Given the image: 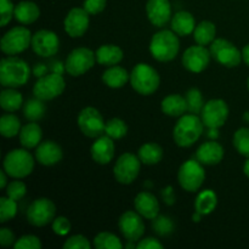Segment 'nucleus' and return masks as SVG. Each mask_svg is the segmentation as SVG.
Returning a JSON list of instances; mask_svg holds the SVG:
<instances>
[{
  "label": "nucleus",
  "mask_w": 249,
  "mask_h": 249,
  "mask_svg": "<svg viewBox=\"0 0 249 249\" xmlns=\"http://www.w3.org/2000/svg\"><path fill=\"white\" fill-rule=\"evenodd\" d=\"M31 75V68L22 58H2L0 62V83L5 88H18L27 84Z\"/></svg>",
  "instance_id": "1"
},
{
  "label": "nucleus",
  "mask_w": 249,
  "mask_h": 249,
  "mask_svg": "<svg viewBox=\"0 0 249 249\" xmlns=\"http://www.w3.org/2000/svg\"><path fill=\"white\" fill-rule=\"evenodd\" d=\"M203 128V122L197 114H184L180 117L173 130L175 143L180 147H190L201 138Z\"/></svg>",
  "instance_id": "2"
},
{
  "label": "nucleus",
  "mask_w": 249,
  "mask_h": 249,
  "mask_svg": "<svg viewBox=\"0 0 249 249\" xmlns=\"http://www.w3.org/2000/svg\"><path fill=\"white\" fill-rule=\"evenodd\" d=\"M180 41L173 31L163 29L153 34L150 43V51L153 58L160 62H169L177 57Z\"/></svg>",
  "instance_id": "3"
},
{
  "label": "nucleus",
  "mask_w": 249,
  "mask_h": 249,
  "mask_svg": "<svg viewBox=\"0 0 249 249\" xmlns=\"http://www.w3.org/2000/svg\"><path fill=\"white\" fill-rule=\"evenodd\" d=\"M130 83L133 89L141 95H152L160 83V74L150 65L139 63L130 73Z\"/></svg>",
  "instance_id": "4"
},
{
  "label": "nucleus",
  "mask_w": 249,
  "mask_h": 249,
  "mask_svg": "<svg viewBox=\"0 0 249 249\" xmlns=\"http://www.w3.org/2000/svg\"><path fill=\"white\" fill-rule=\"evenodd\" d=\"M34 158L27 150L16 148L5 156L4 170L15 179L26 178L33 172Z\"/></svg>",
  "instance_id": "5"
},
{
  "label": "nucleus",
  "mask_w": 249,
  "mask_h": 249,
  "mask_svg": "<svg viewBox=\"0 0 249 249\" xmlns=\"http://www.w3.org/2000/svg\"><path fill=\"white\" fill-rule=\"evenodd\" d=\"M204 179H206V172L202 167V163L197 160H190L185 162L178 172L180 186L187 192L198 191Z\"/></svg>",
  "instance_id": "6"
},
{
  "label": "nucleus",
  "mask_w": 249,
  "mask_h": 249,
  "mask_svg": "<svg viewBox=\"0 0 249 249\" xmlns=\"http://www.w3.org/2000/svg\"><path fill=\"white\" fill-rule=\"evenodd\" d=\"M31 31L26 27L17 26L7 31L1 38L0 48L6 55H17L23 53L32 44Z\"/></svg>",
  "instance_id": "7"
},
{
  "label": "nucleus",
  "mask_w": 249,
  "mask_h": 249,
  "mask_svg": "<svg viewBox=\"0 0 249 249\" xmlns=\"http://www.w3.org/2000/svg\"><path fill=\"white\" fill-rule=\"evenodd\" d=\"M209 51H211L212 57H214L216 62L229 68L237 67L243 60L242 51L238 50L231 41L223 38L214 39L213 43L211 44Z\"/></svg>",
  "instance_id": "8"
},
{
  "label": "nucleus",
  "mask_w": 249,
  "mask_h": 249,
  "mask_svg": "<svg viewBox=\"0 0 249 249\" xmlns=\"http://www.w3.org/2000/svg\"><path fill=\"white\" fill-rule=\"evenodd\" d=\"M65 88L66 83L62 74L53 72L50 74H45L38 78L33 87V94L34 96L43 101H50V100L60 96Z\"/></svg>",
  "instance_id": "9"
},
{
  "label": "nucleus",
  "mask_w": 249,
  "mask_h": 249,
  "mask_svg": "<svg viewBox=\"0 0 249 249\" xmlns=\"http://www.w3.org/2000/svg\"><path fill=\"white\" fill-rule=\"evenodd\" d=\"M96 62V53L88 48H77L66 60V71L72 77H79L91 70Z\"/></svg>",
  "instance_id": "10"
},
{
  "label": "nucleus",
  "mask_w": 249,
  "mask_h": 249,
  "mask_svg": "<svg viewBox=\"0 0 249 249\" xmlns=\"http://www.w3.org/2000/svg\"><path fill=\"white\" fill-rule=\"evenodd\" d=\"M56 214V207L49 198L34 199L27 209V220L31 225L41 228L53 221Z\"/></svg>",
  "instance_id": "11"
},
{
  "label": "nucleus",
  "mask_w": 249,
  "mask_h": 249,
  "mask_svg": "<svg viewBox=\"0 0 249 249\" xmlns=\"http://www.w3.org/2000/svg\"><path fill=\"white\" fill-rule=\"evenodd\" d=\"M78 126L85 136L97 139L105 134L106 123L101 113L94 107H87L82 109L78 116Z\"/></svg>",
  "instance_id": "12"
},
{
  "label": "nucleus",
  "mask_w": 249,
  "mask_h": 249,
  "mask_svg": "<svg viewBox=\"0 0 249 249\" xmlns=\"http://www.w3.org/2000/svg\"><path fill=\"white\" fill-rule=\"evenodd\" d=\"M140 158L133 153H124L117 160L113 168V174L119 184L129 185L138 178L140 173Z\"/></svg>",
  "instance_id": "13"
},
{
  "label": "nucleus",
  "mask_w": 249,
  "mask_h": 249,
  "mask_svg": "<svg viewBox=\"0 0 249 249\" xmlns=\"http://www.w3.org/2000/svg\"><path fill=\"white\" fill-rule=\"evenodd\" d=\"M229 117V107L224 100L214 99L204 104L201 119L207 128H220Z\"/></svg>",
  "instance_id": "14"
},
{
  "label": "nucleus",
  "mask_w": 249,
  "mask_h": 249,
  "mask_svg": "<svg viewBox=\"0 0 249 249\" xmlns=\"http://www.w3.org/2000/svg\"><path fill=\"white\" fill-rule=\"evenodd\" d=\"M32 49L34 53L41 57H51L56 55L60 49V40L56 33L48 31V29H41L38 31L32 36Z\"/></svg>",
  "instance_id": "15"
},
{
  "label": "nucleus",
  "mask_w": 249,
  "mask_h": 249,
  "mask_svg": "<svg viewBox=\"0 0 249 249\" xmlns=\"http://www.w3.org/2000/svg\"><path fill=\"white\" fill-rule=\"evenodd\" d=\"M118 226L128 242H136L145 233V224L138 212L129 211L122 214L118 220Z\"/></svg>",
  "instance_id": "16"
},
{
  "label": "nucleus",
  "mask_w": 249,
  "mask_h": 249,
  "mask_svg": "<svg viewBox=\"0 0 249 249\" xmlns=\"http://www.w3.org/2000/svg\"><path fill=\"white\" fill-rule=\"evenodd\" d=\"M211 51L203 45H194L186 49L182 55V65L192 73H201L208 67L211 62Z\"/></svg>",
  "instance_id": "17"
},
{
  "label": "nucleus",
  "mask_w": 249,
  "mask_h": 249,
  "mask_svg": "<svg viewBox=\"0 0 249 249\" xmlns=\"http://www.w3.org/2000/svg\"><path fill=\"white\" fill-rule=\"evenodd\" d=\"M89 14L84 7H73L66 16L63 26L66 33L72 38H79L84 36L89 28Z\"/></svg>",
  "instance_id": "18"
},
{
  "label": "nucleus",
  "mask_w": 249,
  "mask_h": 249,
  "mask_svg": "<svg viewBox=\"0 0 249 249\" xmlns=\"http://www.w3.org/2000/svg\"><path fill=\"white\" fill-rule=\"evenodd\" d=\"M146 14L153 26L162 28L172 18V5L169 0H148Z\"/></svg>",
  "instance_id": "19"
},
{
  "label": "nucleus",
  "mask_w": 249,
  "mask_h": 249,
  "mask_svg": "<svg viewBox=\"0 0 249 249\" xmlns=\"http://www.w3.org/2000/svg\"><path fill=\"white\" fill-rule=\"evenodd\" d=\"M63 157L62 148L53 141H44L36 146V158L40 164L50 167L61 162Z\"/></svg>",
  "instance_id": "20"
},
{
  "label": "nucleus",
  "mask_w": 249,
  "mask_h": 249,
  "mask_svg": "<svg viewBox=\"0 0 249 249\" xmlns=\"http://www.w3.org/2000/svg\"><path fill=\"white\" fill-rule=\"evenodd\" d=\"M91 157L99 164H108L114 157L113 139L102 135L91 146Z\"/></svg>",
  "instance_id": "21"
},
{
  "label": "nucleus",
  "mask_w": 249,
  "mask_h": 249,
  "mask_svg": "<svg viewBox=\"0 0 249 249\" xmlns=\"http://www.w3.org/2000/svg\"><path fill=\"white\" fill-rule=\"evenodd\" d=\"M134 206H135L136 212L141 216L150 219V220H153L156 216H158V213H160V203H158L157 198H156L155 195H152L148 191L140 192L135 197Z\"/></svg>",
  "instance_id": "22"
},
{
  "label": "nucleus",
  "mask_w": 249,
  "mask_h": 249,
  "mask_svg": "<svg viewBox=\"0 0 249 249\" xmlns=\"http://www.w3.org/2000/svg\"><path fill=\"white\" fill-rule=\"evenodd\" d=\"M224 158V148L216 141L202 143L196 151V160L204 165H215Z\"/></svg>",
  "instance_id": "23"
},
{
  "label": "nucleus",
  "mask_w": 249,
  "mask_h": 249,
  "mask_svg": "<svg viewBox=\"0 0 249 249\" xmlns=\"http://www.w3.org/2000/svg\"><path fill=\"white\" fill-rule=\"evenodd\" d=\"M96 61L101 66H116L123 60V51L113 44H105L96 50Z\"/></svg>",
  "instance_id": "24"
},
{
  "label": "nucleus",
  "mask_w": 249,
  "mask_h": 249,
  "mask_svg": "<svg viewBox=\"0 0 249 249\" xmlns=\"http://www.w3.org/2000/svg\"><path fill=\"white\" fill-rule=\"evenodd\" d=\"M40 16L39 6L33 1H19L15 6V18L22 24H31Z\"/></svg>",
  "instance_id": "25"
},
{
  "label": "nucleus",
  "mask_w": 249,
  "mask_h": 249,
  "mask_svg": "<svg viewBox=\"0 0 249 249\" xmlns=\"http://www.w3.org/2000/svg\"><path fill=\"white\" fill-rule=\"evenodd\" d=\"M196 28L195 17L187 11H179L172 18V31L178 36H189Z\"/></svg>",
  "instance_id": "26"
},
{
  "label": "nucleus",
  "mask_w": 249,
  "mask_h": 249,
  "mask_svg": "<svg viewBox=\"0 0 249 249\" xmlns=\"http://www.w3.org/2000/svg\"><path fill=\"white\" fill-rule=\"evenodd\" d=\"M128 80H130V74L128 73V71L117 65L107 68L102 74V82L112 89L124 87Z\"/></svg>",
  "instance_id": "27"
},
{
  "label": "nucleus",
  "mask_w": 249,
  "mask_h": 249,
  "mask_svg": "<svg viewBox=\"0 0 249 249\" xmlns=\"http://www.w3.org/2000/svg\"><path fill=\"white\" fill-rule=\"evenodd\" d=\"M162 112L170 117H181L187 111L186 99L181 95L172 94L164 97L162 101Z\"/></svg>",
  "instance_id": "28"
},
{
  "label": "nucleus",
  "mask_w": 249,
  "mask_h": 249,
  "mask_svg": "<svg viewBox=\"0 0 249 249\" xmlns=\"http://www.w3.org/2000/svg\"><path fill=\"white\" fill-rule=\"evenodd\" d=\"M41 136H43V131L41 128L36 123L32 122V123L26 124L23 128L19 131V141L21 145L24 148H34L40 143Z\"/></svg>",
  "instance_id": "29"
},
{
  "label": "nucleus",
  "mask_w": 249,
  "mask_h": 249,
  "mask_svg": "<svg viewBox=\"0 0 249 249\" xmlns=\"http://www.w3.org/2000/svg\"><path fill=\"white\" fill-rule=\"evenodd\" d=\"M218 198H216L215 192L212 190H204L199 192L195 201V211L198 212L202 215H208L215 209Z\"/></svg>",
  "instance_id": "30"
},
{
  "label": "nucleus",
  "mask_w": 249,
  "mask_h": 249,
  "mask_svg": "<svg viewBox=\"0 0 249 249\" xmlns=\"http://www.w3.org/2000/svg\"><path fill=\"white\" fill-rule=\"evenodd\" d=\"M215 24L211 21H202L194 31V38L198 45H211L215 39Z\"/></svg>",
  "instance_id": "31"
},
{
  "label": "nucleus",
  "mask_w": 249,
  "mask_h": 249,
  "mask_svg": "<svg viewBox=\"0 0 249 249\" xmlns=\"http://www.w3.org/2000/svg\"><path fill=\"white\" fill-rule=\"evenodd\" d=\"M138 157L140 158V160L143 164L155 165L162 160L163 148L156 142L145 143L139 150Z\"/></svg>",
  "instance_id": "32"
},
{
  "label": "nucleus",
  "mask_w": 249,
  "mask_h": 249,
  "mask_svg": "<svg viewBox=\"0 0 249 249\" xmlns=\"http://www.w3.org/2000/svg\"><path fill=\"white\" fill-rule=\"evenodd\" d=\"M22 95L14 88H7L0 94V106L6 112H15L22 106Z\"/></svg>",
  "instance_id": "33"
},
{
  "label": "nucleus",
  "mask_w": 249,
  "mask_h": 249,
  "mask_svg": "<svg viewBox=\"0 0 249 249\" xmlns=\"http://www.w3.org/2000/svg\"><path fill=\"white\" fill-rule=\"evenodd\" d=\"M45 111L46 107L45 105L43 104V100L38 99V97L27 100L26 104H24L23 106L24 117L31 122L40 121L44 117V114H45Z\"/></svg>",
  "instance_id": "34"
},
{
  "label": "nucleus",
  "mask_w": 249,
  "mask_h": 249,
  "mask_svg": "<svg viewBox=\"0 0 249 249\" xmlns=\"http://www.w3.org/2000/svg\"><path fill=\"white\" fill-rule=\"evenodd\" d=\"M19 129L21 122L15 114L7 113L0 118V133L4 138H14L19 133Z\"/></svg>",
  "instance_id": "35"
},
{
  "label": "nucleus",
  "mask_w": 249,
  "mask_h": 249,
  "mask_svg": "<svg viewBox=\"0 0 249 249\" xmlns=\"http://www.w3.org/2000/svg\"><path fill=\"white\" fill-rule=\"evenodd\" d=\"M185 99H186L187 104V111L192 114H201L202 109L204 107V101L203 96H202V92L199 91L196 88H192L185 95Z\"/></svg>",
  "instance_id": "36"
},
{
  "label": "nucleus",
  "mask_w": 249,
  "mask_h": 249,
  "mask_svg": "<svg viewBox=\"0 0 249 249\" xmlns=\"http://www.w3.org/2000/svg\"><path fill=\"white\" fill-rule=\"evenodd\" d=\"M94 247L96 249H122L121 240L111 232H101L94 238Z\"/></svg>",
  "instance_id": "37"
},
{
  "label": "nucleus",
  "mask_w": 249,
  "mask_h": 249,
  "mask_svg": "<svg viewBox=\"0 0 249 249\" xmlns=\"http://www.w3.org/2000/svg\"><path fill=\"white\" fill-rule=\"evenodd\" d=\"M126 133H128V126H126L125 122L122 119L112 118L106 123L105 134L113 140H119V139L124 138Z\"/></svg>",
  "instance_id": "38"
},
{
  "label": "nucleus",
  "mask_w": 249,
  "mask_h": 249,
  "mask_svg": "<svg viewBox=\"0 0 249 249\" xmlns=\"http://www.w3.org/2000/svg\"><path fill=\"white\" fill-rule=\"evenodd\" d=\"M233 146L240 155L249 158V129L240 128L233 135Z\"/></svg>",
  "instance_id": "39"
},
{
  "label": "nucleus",
  "mask_w": 249,
  "mask_h": 249,
  "mask_svg": "<svg viewBox=\"0 0 249 249\" xmlns=\"http://www.w3.org/2000/svg\"><path fill=\"white\" fill-rule=\"evenodd\" d=\"M17 213V201L10 197L0 198V223H6L15 218Z\"/></svg>",
  "instance_id": "40"
},
{
  "label": "nucleus",
  "mask_w": 249,
  "mask_h": 249,
  "mask_svg": "<svg viewBox=\"0 0 249 249\" xmlns=\"http://www.w3.org/2000/svg\"><path fill=\"white\" fill-rule=\"evenodd\" d=\"M152 229L160 236H167L173 232L174 224L172 219L165 215H158L152 220Z\"/></svg>",
  "instance_id": "41"
},
{
  "label": "nucleus",
  "mask_w": 249,
  "mask_h": 249,
  "mask_svg": "<svg viewBox=\"0 0 249 249\" xmlns=\"http://www.w3.org/2000/svg\"><path fill=\"white\" fill-rule=\"evenodd\" d=\"M26 192L27 186L21 180H14V181L9 182L6 186V196L15 199V201H19V199L23 198Z\"/></svg>",
  "instance_id": "42"
},
{
  "label": "nucleus",
  "mask_w": 249,
  "mask_h": 249,
  "mask_svg": "<svg viewBox=\"0 0 249 249\" xmlns=\"http://www.w3.org/2000/svg\"><path fill=\"white\" fill-rule=\"evenodd\" d=\"M14 247L15 249H40L41 242L36 236L24 235L16 240Z\"/></svg>",
  "instance_id": "43"
},
{
  "label": "nucleus",
  "mask_w": 249,
  "mask_h": 249,
  "mask_svg": "<svg viewBox=\"0 0 249 249\" xmlns=\"http://www.w3.org/2000/svg\"><path fill=\"white\" fill-rule=\"evenodd\" d=\"M90 243L88 238L83 235H74L66 240L63 248L65 249H90Z\"/></svg>",
  "instance_id": "44"
},
{
  "label": "nucleus",
  "mask_w": 249,
  "mask_h": 249,
  "mask_svg": "<svg viewBox=\"0 0 249 249\" xmlns=\"http://www.w3.org/2000/svg\"><path fill=\"white\" fill-rule=\"evenodd\" d=\"M0 11H1V27L10 23L12 16H15V6L11 0H0Z\"/></svg>",
  "instance_id": "45"
},
{
  "label": "nucleus",
  "mask_w": 249,
  "mask_h": 249,
  "mask_svg": "<svg viewBox=\"0 0 249 249\" xmlns=\"http://www.w3.org/2000/svg\"><path fill=\"white\" fill-rule=\"evenodd\" d=\"M53 230L56 235L66 236L71 231V223L65 216H57L53 221Z\"/></svg>",
  "instance_id": "46"
},
{
  "label": "nucleus",
  "mask_w": 249,
  "mask_h": 249,
  "mask_svg": "<svg viewBox=\"0 0 249 249\" xmlns=\"http://www.w3.org/2000/svg\"><path fill=\"white\" fill-rule=\"evenodd\" d=\"M107 0H84L83 7L89 15H97L105 10Z\"/></svg>",
  "instance_id": "47"
},
{
  "label": "nucleus",
  "mask_w": 249,
  "mask_h": 249,
  "mask_svg": "<svg viewBox=\"0 0 249 249\" xmlns=\"http://www.w3.org/2000/svg\"><path fill=\"white\" fill-rule=\"evenodd\" d=\"M15 242H16V238L10 229L4 228L0 230V245L2 247H10V246L15 245Z\"/></svg>",
  "instance_id": "48"
},
{
  "label": "nucleus",
  "mask_w": 249,
  "mask_h": 249,
  "mask_svg": "<svg viewBox=\"0 0 249 249\" xmlns=\"http://www.w3.org/2000/svg\"><path fill=\"white\" fill-rule=\"evenodd\" d=\"M136 248L139 249H162L163 245L155 237H147L141 240L140 242L136 245Z\"/></svg>",
  "instance_id": "49"
},
{
  "label": "nucleus",
  "mask_w": 249,
  "mask_h": 249,
  "mask_svg": "<svg viewBox=\"0 0 249 249\" xmlns=\"http://www.w3.org/2000/svg\"><path fill=\"white\" fill-rule=\"evenodd\" d=\"M48 70L49 68L46 67L44 63H36L33 68V74L36 75V78H40V77H43V75L48 74Z\"/></svg>",
  "instance_id": "50"
},
{
  "label": "nucleus",
  "mask_w": 249,
  "mask_h": 249,
  "mask_svg": "<svg viewBox=\"0 0 249 249\" xmlns=\"http://www.w3.org/2000/svg\"><path fill=\"white\" fill-rule=\"evenodd\" d=\"M50 68L53 73H58V74H62L63 71H66V66H63V63L60 61H53Z\"/></svg>",
  "instance_id": "51"
},
{
  "label": "nucleus",
  "mask_w": 249,
  "mask_h": 249,
  "mask_svg": "<svg viewBox=\"0 0 249 249\" xmlns=\"http://www.w3.org/2000/svg\"><path fill=\"white\" fill-rule=\"evenodd\" d=\"M162 195H163V198H164V202H167L168 204L174 203V195H173L172 187L169 186L167 190H163Z\"/></svg>",
  "instance_id": "52"
},
{
  "label": "nucleus",
  "mask_w": 249,
  "mask_h": 249,
  "mask_svg": "<svg viewBox=\"0 0 249 249\" xmlns=\"http://www.w3.org/2000/svg\"><path fill=\"white\" fill-rule=\"evenodd\" d=\"M7 173L5 170H1L0 172V187L1 189H5L7 186V178H6Z\"/></svg>",
  "instance_id": "53"
},
{
  "label": "nucleus",
  "mask_w": 249,
  "mask_h": 249,
  "mask_svg": "<svg viewBox=\"0 0 249 249\" xmlns=\"http://www.w3.org/2000/svg\"><path fill=\"white\" fill-rule=\"evenodd\" d=\"M242 58H243V61H245V62H246V65H247L248 67H249V44H247V45H246L245 48H243V50H242Z\"/></svg>",
  "instance_id": "54"
},
{
  "label": "nucleus",
  "mask_w": 249,
  "mask_h": 249,
  "mask_svg": "<svg viewBox=\"0 0 249 249\" xmlns=\"http://www.w3.org/2000/svg\"><path fill=\"white\" fill-rule=\"evenodd\" d=\"M208 136L209 138H214V139H216L219 136V134H218V128H209V130H208Z\"/></svg>",
  "instance_id": "55"
},
{
  "label": "nucleus",
  "mask_w": 249,
  "mask_h": 249,
  "mask_svg": "<svg viewBox=\"0 0 249 249\" xmlns=\"http://www.w3.org/2000/svg\"><path fill=\"white\" fill-rule=\"evenodd\" d=\"M243 172H245L246 177L249 178V158H247V160H246L245 165H243Z\"/></svg>",
  "instance_id": "56"
},
{
  "label": "nucleus",
  "mask_w": 249,
  "mask_h": 249,
  "mask_svg": "<svg viewBox=\"0 0 249 249\" xmlns=\"http://www.w3.org/2000/svg\"><path fill=\"white\" fill-rule=\"evenodd\" d=\"M201 216H202V214H199L198 212H195V214H194V216H192V220L194 221H199L201 220Z\"/></svg>",
  "instance_id": "57"
},
{
  "label": "nucleus",
  "mask_w": 249,
  "mask_h": 249,
  "mask_svg": "<svg viewBox=\"0 0 249 249\" xmlns=\"http://www.w3.org/2000/svg\"><path fill=\"white\" fill-rule=\"evenodd\" d=\"M243 119H245V122L249 123V111H247L245 114H243Z\"/></svg>",
  "instance_id": "58"
},
{
  "label": "nucleus",
  "mask_w": 249,
  "mask_h": 249,
  "mask_svg": "<svg viewBox=\"0 0 249 249\" xmlns=\"http://www.w3.org/2000/svg\"><path fill=\"white\" fill-rule=\"evenodd\" d=\"M247 85H248V90H249V78H248V82H247Z\"/></svg>",
  "instance_id": "59"
}]
</instances>
